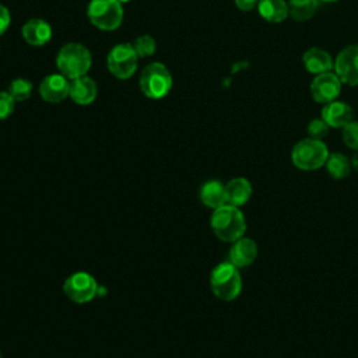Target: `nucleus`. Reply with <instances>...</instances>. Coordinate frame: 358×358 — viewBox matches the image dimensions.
Returning <instances> with one entry per match:
<instances>
[{
	"label": "nucleus",
	"instance_id": "f257e3e1",
	"mask_svg": "<svg viewBox=\"0 0 358 358\" xmlns=\"http://www.w3.org/2000/svg\"><path fill=\"white\" fill-rule=\"evenodd\" d=\"M210 227L214 235L220 241L232 243L239 238L245 236L248 224L239 207L224 204L213 210V214L210 218Z\"/></svg>",
	"mask_w": 358,
	"mask_h": 358
},
{
	"label": "nucleus",
	"instance_id": "f03ea898",
	"mask_svg": "<svg viewBox=\"0 0 358 358\" xmlns=\"http://www.w3.org/2000/svg\"><path fill=\"white\" fill-rule=\"evenodd\" d=\"M210 288L213 294L224 301H235L242 292V277L239 268L229 262L217 264L210 274Z\"/></svg>",
	"mask_w": 358,
	"mask_h": 358
},
{
	"label": "nucleus",
	"instance_id": "7ed1b4c3",
	"mask_svg": "<svg viewBox=\"0 0 358 358\" xmlns=\"http://www.w3.org/2000/svg\"><path fill=\"white\" fill-rule=\"evenodd\" d=\"M91 62L90 50L81 43H66L56 57L59 71L70 80L87 76Z\"/></svg>",
	"mask_w": 358,
	"mask_h": 358
},
{
	"label": "nucleus",
	"instance_id": "20e7f679",
	"mask_svg": "<svg viewBox=\"0 0 358 358\" xmlns=\"http://www.w3.org/2000/svg\"><path fill=\"white\" fill-rule=\"evenodd\" d=\"M329 154V148L322 140L308 137L299 140L294 145L291 159L292 164L301 171H316L326 165Z\"/></svg>",
	"mask_w": 358,
	"mask_h": 358
},
{
	"label": "nucleus",
	"instance_id": "39448f33",
	"mask_svg": "<svg viewBox=\"0 0 358 358\" xmlns=\"http://www.w3.org/2000/svg\"><path fill=\"white\" fill-rule=\"evenodd\" d=\"M140 88L151 99H161L172 88V76L165 64L154 62L144 67L140 76Z\"/></svg>",
	"mask_w": 358,
	"mask_h": 358
},
{
	"label": "nucleus",
	"instance_id": "423d86ee",
	"mask_svg": "<svg viewBox=\"0 0 358 358\" xmlns=\"http://www.w3.org/2000/svg\"><path fill=\"white\" fill-rule=\"evenodd\" d=\"M87 13L91 24L103 31L116 29L123 20L122 3L117 0H91Z\"/></svg>",
	"mask_w": 358,
	"mask_h": 358
},
{
	"label": "nucleus",
	"instance_id": "0eeeda50",
	"mask_svg": "<svg viewBox=\"0 0 358 358\" xmlns=\"http://www.w3.org/2000/svg\"><path fill=\"white\" fill-rule=\"evenodd\" d=\"M99 291L96 280L87 271H74L63 282V292L74 303L91 302Z\"/></svg>",
	"mask_w": 358,
	"mask_h": 358
},
{
	"label": "nucleus",
	"instance_id": "6e6552de",
	"mask_svg": "<svg viewBox=\"0 0 358 358\" xmlns=\"http://www.w3.org/2000/svg\"><path fill=\"white\" fill-rule=\"evenodd\" d=\"M138 56L130 43L115 45L106 59L109 71L119 80L130 78L137 69Z\"/></svg>",
	"mask_w": 358,
	"mask_h": 358
},
{
	"label": "nucleus",
	"instance_id": "1a4fd4ad",
	"mask_svg": "<svg viewBox=\"0 0 358 358\" xmlns=\"http://www.w3.org/2000/svg\"><path fill=\"white\" fill-rule=\"evenodd\" d=\"M333 70L343 84L358 85V45L344 48L337 55Z\"/></svg>",
	"mask_w": 358,
	"mask_h": 358
},
{
	"label": "nucleus",
	"instance_id": "9d476101",
	"mask_svg": "<svg viewBox=\"0 0 358 358\" xmlns=\"http://www.w3.org/2000/svg\"><path fill=\"white\" fill-rule=\"evenodd\" d=\"M341 84L343 83L333 71L317 74L310 83V95L317 103H329L336 101L340 95Z\"/></svg>",
	"mask_w": 358,
	"mask_h": 358
},
{
	"label": "nucleus",
	"instance_id": "9b49d317",
	"mask_svg": "<svg viewBox=\"0 0 358 358\" xmlns=\"http://www.w3.org/2000/svg\"><path fill=\"white\" fill-rule=\"evenodd\" d=\"M69 91L70 81L62 73L46 76L39 85L42 99L49 103H60L69 96Z\"/></svg>",
	"mask_w": 358,
	"mask_h": 358
},
{
	"label": "nucleus",
	"instance_id": "f8f14e48",
	"mask_svg": "<svg viewBox=\"0 0 358 358\" xmlns=\"http://www.w3.org/2000/svg\"><path fill=\"white\" fill-rule=\"evenodd\" d=\"M257 255H259L257 243L252 238L242 236L238 241L231 243L228 262L238 268H243L250 266L257 259Z\"/></svg>",
	"mask_w": 358,
	"mask_h": 358
},
{
	"label": "nucleus",
	"instance_id": "ddd939ff",
	"mask_svg": "<svg viewBox=\"0 0 358 358\" xmlns=\"http://www.w3.org/2000/svg\"><path fill=\"white\" fill-rule=\"evenodd\" d=\"M352 108L341 101H331L324 103L322 109V119L333 129H343L352 120Z\"/></svg>",
	"mask_w": 358,
	"mask_h": 358
},
{
	"label": "nucleus",
	"instance_id": "4468645a",
	"mask_svg": "<svg viewBox=\"0 0 358 358\" xmlns=\"http://www.w3.org/2000/svg\"><path fill=\"white\" fill-rule=\"evenodd\" d=\"M98 94L96 83L88 77L83 76L70 81L69 96L78 105H90L95 101Z\"/></svg>",
	"mask_w": 358,
	"mask_h": 358
},
{
	"label": "nucleus",
	"instance_id": "2eb2a0df",
	"mask_svg": "<svg viewBox=\"0 0 358 358\" xmlns=\"http://www.w3.org/2000/svg\"><path fill=\"white\" fill-rule=\"evenodd\" d=\"M22 38L27 43L32 46H43L52 38V28L50 25L41 18H32L27 21L21 29Z\"/></svg>",
	"mask_w": 358,
	"mask_h": 358
},
{
	"label": "nucleus",
	"instance_id": "dca6fc26",
	"mask_svg": "<svg viewBox=\"0 0 358 358\" xmlns=\"http://www.w3.org/2000/svg\"><path fill=\"white\" fill-rule=\"evenodd\" d=\"M302 63L310 74H322L334 69V62L329 52L320 48H310L302 56Z\"/></svg>",
	"mask_w": 358,
	"mask_h": 358
},
{
	"label": "nucleus",
	"instance_id": "f3484780",
	"mask_svg": "<svg viewBox=\"0 0 358 358\" xmlns=\"http://www.w3.org/2000/svg\"><path fill=\"white\" fill-rule=\"evenodd\" d=\"M227 204L241 207L249 201L253 193L252 183L246 178H234L225 183Z\"/></svg>",
	"mask_w": 358,
	"mask_h": 358
},
{
	"label": "nucleus",
	"instance_id": "a211bd4d",
	"mask_svg": "<svg viewBox=\"0 0 358 358\" xmlns=\"http://www.w3.org/2000/svg\"><path fill=\"white\" fill-rule=\"evenodd\" d=\"M199 196H200V201L211 210H215V208L227 204L225 185L217 179L204 182L200 187Z\"/></svg>",
	"mask_w": 358,
	"mask_h": 358
},
{
	"label": "nucleus",
	"instance_id": "6ab92c4d",
	"mask_svg": "<svg viewBox=\"0 0 358 358\" xmlns=\"http://www.w3.org/2000/svg\"><path fill=\"white\" fill-rule=\"evenodd\" d=\"M257 10L262 18L273 24H280L289 17L288 3L285 0H259Z\"/></svg>",
	"mask_w": 358,
	"mask_h": 358
},
{
	"label": "nucleus",
	"instance_id": "aec40b11",
	"mask_svg": "<svg viewBox=\"0 0 358 358\" xmlns=\"http://www.w3.org/2000/svg\"><path fill=\"white\" fill-rule=\"evenodd\" d=\"M287 3L289 17L296 22L310 20L319 7V0H288Z\"/></svg>",
	"mask_w": 358,
	"mask_h": 358
},
{
	"label": "nucleus",
	"instance_id": "412c9836",
	"mask_svg": "<svg viewBox=\"0 0 358 358\" xmlns=\"http://www.w3.org/2000/svg\"><path fill=\"white\" fill-rule=\"evenodd\" d=\"M326 169L327 173L333 178V179H344L350 175L351 172V159L344 155L343 152H331L329 154V158L326 161Z\"/></svg>",
	"mask_w": 358,
	"mask_h": 358
},
{
	"label": "nucleus",
	"instance_id": "4be33fe9",
	"mask_svg": "<svg viewBox=\"0 0 358 358\" xmlns=\"http://www.w3.org/2000/svg\"><path fill=\"white\" fill-rule=\"evenodd\" d=\"M7 92L11 95V98L15 102H24L32 94V83L28 81L27 78H21V77L15 78L10 83Z\"/></svg>",
	"mask_w": 358,
	"mask_h": 358
},
{
	"label": "nucleus",
	"instance_id": "5701e85b",
	"mask_svg": "<svg viewBox=\"0 0 358 358\" xmlns=\"http://www.w3.org/2000/svg\"><path fill=\"white\" fill-rule=\"evenodd\" d=\"M133 48L138 57H148L154 55L157 49V43H155V39L151 38L150 35H143L134 41Z\"/></svg>",
	"mask_w": 358,
	"mask_h": 358
},
{
	"label": "nucleus",
	"instance_id": "b1692460",
	"mask_svg": "<svg viewBox=\"0 0 358 358\" xmlns=\"http://www.w3.org/2000/svg\"><path fill=\"white\" fill-rule=\"evenodd\" d=\"M341 137L348 148L358 151V122L351 120L350 123H347L341 129Z\"/></svg>",
	"mask_w": 358,
	"mask_h": 358
},
{
	"label": "nucleus",
	"instance_id": "393cba45",
	"mask_svg": "<svg viewBox=\"0 0 358 358\" xmlns=\"http://www.w3.org/2000/svg\"><path fill=\"white\" fill-rule=\"evenodd\" d=\"M329 124L322 119H312L308 124V134L310 138L323 140L329 134Z\"/></svg>",
	"mask_w": 358,
	"mask_h": 358
},
{
	"label": "nucleus",
	"instance_id": "a878e982",
	"mask_svg": "<svg viewBox=\"0 0 358 358\" xmlns=\"http://www.w3.org/2000/svg\"><path fill=\"white\" fill-rule=\"evenodd\" d=\"M15 101L6 91H0V120L7 119L14 112Z\"/></svg>",
	"mask_w": 358,
	"mask_h": 358
},
{
	"label": "nucleus",
	"instance_id": "bb28decb",
	"mask_svg": "<svg viewBox=\"0 0 358 358\" xmlns=\"http://www.w3.org/2000/svg\"><path fill=\"white\" fill-rule=\"evenodd\" d=\"M10 21H11V17H10L7 7L0 4V35H3L7 31Z\"/></svg>",
	"mask_w": 358,
	"mask_h": 358
},
{
	"label": "nucleus",
	"instance_id": "cd10ccee",
	"mask_svg": "<svg viewBox=\"0 0 358 358\" xmlns=\"http://www.w3.org/2000/svg\"><path fill=\"white\" fill-rule=\"evenodd\" d=\"M257 3L259 0H235V4L241 11H252Z\"/></svg>",
	"mask_w": 358,
	"mask_h": 358
},
{
	"label": "nucleus",
	"instance_id": "c85d7f7f",
	"mask_svg": "<svg viewBox=\"0 0 358 358\" xmlns=\"http://www.w3.org/2000/svg\"><path fill=\"white\" fill-rule=\"evenodd\" d=\"M351 166L358 171V151H355V154L351 157Z\"/></svg>",
	"mask_w": 358,
	"mask_h": 358
},
{
	"label": "nucleus",
	"instance_id": "c756f323",
	"mask_svg": "<svg viewBox=\"0 0 358 358\" xmlns=\"http://www.w3.org/2000/svg\"><path fill=\"white\" fill-rule=\"evenodd\" d=\"M319 1H324V3H334V1H338V0H319Z\"/></svg>",
	"mask_w": 358,
	"mask_h": 358
},
{
	"label": "nucleus",
	"instance_id": "7c9ffc66",
	"mask_svg": "<svg viewBox=\"0 0 358 358\" xmlns=\"http://www.w3.org/2000/svg\"><path fill=\"white\" fill-rule=\"evenodd\" d=\"M117 1H120V3H127V1H130V0H117Z\"/></svg>",
	"mask_w": 358,
	"mask_h": 358
},
{
	"label": "nucleus",
	"instance_id": "2f4dec72",
	"mask_svg": "<svg viewBox=\"0 0 358 358\" xmlns=\"http://www.w3.org/2000/svg\"><path fill=\"white\" fill-rule=\"evenodd\" d=\"M0 358H3V355H1V351H0Z\"/></svg>",
	"mask_w": 358,
	"mask_h": 358
}]
</instances>
